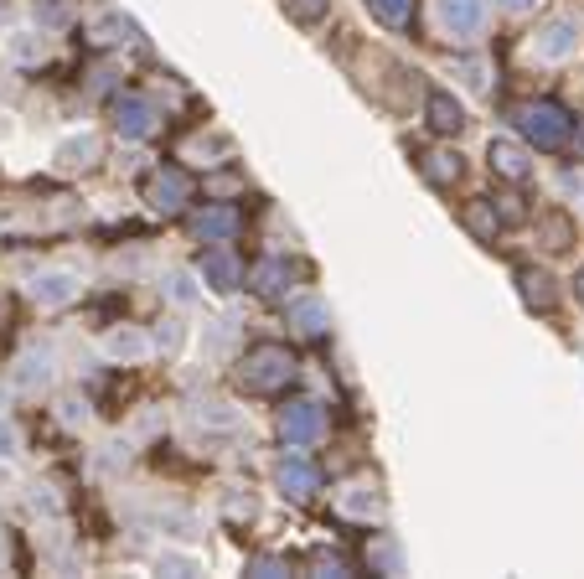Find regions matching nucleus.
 Instances as JSON below:
<instances>
[{"label": "nucleus", "instance_id": "obj_24", "mask_svg": "<svg viewBox=\"0 0 584 579\" xmlns=\"http://www.w3.org/2000/svg\"><path fill=\"white\" fill-rule=\"evenodd\" d=\"M290 11H295L300 21H316V16L326 11V0H290Z\"/></svg>", "mask_w": 584, "mask_h": 579}, {"label": "nucleus", "instance_id": "obj_4", "mask_svg": "<svg viewBox=\"0 0 584 579\" xmlns=\"http://www.w3.org/2000/svg\"><path fill=\"white\" fill-rule=\"evenodd\" d=\"M579 47V26L564 16V21H548L543 32L533 37V52L543 57V63H564V57Z\"/></svg>", "mask_w": 584, "mask_h": 579}, {"label": "nucleus", "instance_id": "obj_7", "mask_svg": "<svg viewBox=\"0 0 584 579\" xmlns=\"http://www.w3.org/2000/svg\"><path fill=\"white\" fill-rule=\"evenodd\" d=\"M280 486H285V497H311L316 492V466L300 461V455H285L280 461Z\"/></svg>", "mask_w": 584, "mask_h": 579}, {"label": "nucleus", "instance_id": "obj_10", "mask_svg": "<svg viewBox=\"0 0 584 579\" xmlns=\"http://www.w3.org/2000/svg\"><path fill=\"white\" fill-rule=\"evenodd\" d=\"M202 280H207L212 290H233V285H238V259H233L228 249H212V254L202 259Z\"/></svg>", "mask_w": 584, "mask_h": 579}, {"label": "nucleus", "instance_id": "obj_17", "mask_svg": "<svg viewBox=\"0 0 584 579\" xmlns=\"http://www.w3.org/2000/svg\"><path fill=\"white\" fill-rule=\"evenodd\" d=\"M342 512H352V517H373V512H378V492H373L367 481L347 486V492H342Z\"/></svg>", "mask_w": 584, "mask_h": 579}, {"label": "nucleus", "instance_id": "obj_9", "mask_svg": "<svg viewBox=\"0 0 584 579\" xmlns=\"http://www.w3.org/2000/svg\"><path fill=\"white\" fill-rule=\"evenodd\" d=\"M150 130H156V114H150V104H145V99H125V104H119V135L145 140Z\"/></svg>", "mask_w": 584, "mask_h": 579}, {"label": "nucleus", "instance_id": "obj_6", "mask_svg": "<svg viewBox=\"0 0 584 579\" xmlns=\"http://www.w3.org/2000/svg\"><path fill=\"white\" fill-rule=\"evenodd\" d=\"M150 202H156L161 212H176L181 202H187V176L181 171H156L150 176Z\"/></svg>", "mask_w": 584, "mask_h": 579}, {"label": "nucleus", "instance_id": "obj_28", "mask_svg": "<svg viewBox=\"0 0 584 579\" xmlns=\"http://www.w3.org/2000/svg\"><path fill=\"white\" fill-rule=\"evenodd\" d=\"M466 223H471V228H476V233H481V238H486V233H491V218H486V212H481V207H476V212H471V218H466Z\"/></svg>", "mask_w": 584, "mask_h": 579}, {"label": "nucleus", "instance_id": "obj_31", "mask_svg": "<svg viewBox=\"0 0 584 579\" xmlns=\"http://www.w3.org/2000/svg\"><path fill=\"white\" fill-rule=\"evenodd\" d=\"M0 564H6V543H0Z\"/></svg>", "mask_w": 584, "mask_h": 579}, {"label": "nucleus", "instance_id": "obj_26", "mask_svg": "<svg viewBox=\"0 0 584 579\" xmlns=\"http://www.w3.org/2000/svg\"><path fill=\"white\" fill-rule=\"evenodd\" d=\"M16 450V430H11V419H0V455H11Z\"/></svg>", "mask_w": 584, "mask_h": 579}, {"label": "nucleus", "instance_id": "obj_18", "mask_svg": "<svg viewBox=\"0 0 584 579\" xmlns=\"http://www.w3.org/2000/svg\"><path fill=\"white\" fill-rule=\"evenodd\" d=\"M285 285H290V269H285L280 259H269V264L254 269V290H259V295H280Z\"/></svg>", "mask_w": 584, "mask_h": 579}, {"label": "nucleus", "instance_id": "obj_29", "mask_svg": "<svg viewBox=\"0 0 584 579\" xmlns=\"http://www.w3.org/2000/svg\"><path fill=\"white\" fill-rule=\"evenodd\" d=\"M502 6H512V11H522V6H533V0H502Z\"/></svg>", "mask_w": 584, "mask_h": 579}, {"label": "nucleus", "instance_id": "obj_25", "mask_svg": "<svg viewBox=\"0 0 584 579\" xmlns=\"http://www.w3.org/2000/svg\"><path fill=\"white\" fill-rule=\"evenodd\" d=\"M197 419H202V424H233V414H223V404H202Z\"/></svg>", "mask_w": 584, "mask_h": 579}, {"label": "nucleus", "instance_id": "obj_32", "mask_svg": "<svg viewBox=\"0 0 584 579\" xmlns=\"http://www.w3.org/2000/svg\"><path fill=\"white\" fill-rule=\"evenodd\" d=\"M579 150H584V135H579Z\"/></svg>", "mask_w": 584, "mask_h": 579}, {"label": "nucleus", "instance_id": "obj_11", "mask_svg": "<svg viewBox=\"0 0 584 579\" xmlns=\"http://www.w3.org/2000/svg\"><path fill=\"white\" fill-rule=\"evenodd\" d=\"M491 166H497L507 181H522L528 176V150L512 145V140H491Z\"/></svg>", "mask_w": 584, "mask_h": 579}, {"label": "nucleus", "instance_id": "obj_20", "mask_svg": "<svg viewBox=\"0 0 584 579\" xmlns=\"http://www.w3.org/2000/svg\"><path fill=\"white\" fill-rule=\"evenodd\" d=\"M424 176H429V181H450V176H460V156H445V150L424 156Z\"/></svg>", "mask_w": 584, "mask_h": 579}, {"label": "nucleus", "instance_id": "obj_2", "mask_svg": "<svg viewBox=\"0 0 584 579\" xmlns=\"http://www.w3.org/2000/svg\"><path fill=\"white\" fill-rule=\"evenodd\" d=\"M517 125H522V135H528L538 150H559L569 140V114L559 104H528L517 114Z\"/></svg>", "mask_w": 584, "mask_h": 579}, {"label": "nucleus", "instance_id": "obj_23", "mask_svg": "<svg viewBox=\"0 0 584 579\" xmlns=\"http://www.w3.org/2000/svg\"><path fill=\"white\" fill-rule=\"evenodd\" d=\"M166 295L176 300V306H192V300H197V290H192L187 274H171V280H166Z\"/></svg>", "mask_w": 584, "mask_h": 579}, {"label": "nucleus", "instance_id": "obj_22", "mask_svg": "<svg viewBox=\"0 0 584 579\" xmlns=\"http://www.w3.org/2000/svg\"><path fill=\"white\" fill-rule=\"evenodd\" d=\"M373 11L383 16V21H409V11H414V0H373Z\"/></svg>", "mask_w": 584, "mask_h": 579}, {"label": "nucleus", "instance_id": "obj_8", "mask_svg": "<svg viewBox=\"0 0 584 579\" xmlns=\"http://www.w3.org/2000/svg\"><path fill=\"white\" fill-rule=\"evenodd\" d=\"M290 326H295V331H305V337H321V331H326V306H321L316 295L290 300Z\"/></svg>", "mask_w": 584, "mask_h": 579}, {"label": "nucleus", "instance_id": "obj_12", "mask_svg": "<svg viewBox=\"0 0 584 579\" xmlns=\"http://www.w3.org/2000/svg\"><path fill=\"white\" fill-rule=\"evenodd\" d=\"M429 125H435L440 135H455L460 125H466V109H460L450 94H429Z\"/></svg>", "mask_w": 584, "mask_h": 579}, {"label": "nucleus", "instance_id": "obj_30", "mask_svg": "<svg viewBox=\"0 0 584 579\" xmlns=\"http://www.w3.org/2000/svg\"><path fill=\"white\" fill-rule=\"evenodd\" d=\"M574 285H579V300H584V269H579V280H574Z\"/></svg>", "mask_w": 584, "mask_h": 579}, {"label": "nucleus", "instance_id": "obj_5", "mask_svg": "<svg viewBox=\"0 0 584 579\" xmlns=\"http://www.w3.org/2000/svg\"><path fill=\"white\" fill-rule=\"evenodd\" d=\"M440 11H445V26L455 37H476L486 26V6H481V0H445Z\"/></svg>", "mask_w": 584, "mask_h": 579}, {"label": "nucleus", "instance_id": "obj_14", "mask_svg": "<svg viewBox=\"0 0 584 579\" xmlns=\"http://www.w3.org/2000/svg\"><path fill=\"white\" fill-rule=\"evenodd\" d=\"M32 295L42 300V306H68V300L78 295V285H73V274H42V280L32 285Z\"/></svg>", "mask_w": 584, "mask_h": 579}, {"label": "nucleus", "instance_id": "obj_27", "mask_svg": "<svg viewBox=\"0 0 584 579\" xmlns=\"http://www.w3.org/2000/svg\"><path fill=\"white\" fill-rule=\"evenodd\" d=\"M378 564H383L388 574H398V548H393V543H383V548H378Z\"/></svg>", "mask_w": 584, "mask_h": 579}, {"label": "nucleus", "instance_id": "obj_16", "mask_svg": "<svg viewBox=\"0 0 584 579\" xmlns=\"http://www.w3.org/2000/svg\"><path fill=\"white\" fill-rule=\"evenodd\" d=\"M16 368H21V373H16V383H21V388H42V383L52 378V357H47V352H26V357L16 362Z\"/></svg>", "mask_w": 584, "mask_h": 579}, {"label": "nucleus", "instance_id": "obj_1", "mask_svg": "<svg viewBox=\"0 0 584 579\" xmlns=\"http://www.w3.org/2000/svg\"><path fill=\"white\" fill-rule=\"evenodd\" d=\"M238 378H243V388H249V393H280L295 378V357L285 347L264 342V347H254L249 357H243V373Z\"/></svg>", "mask_w": 584, "mask_h": 579}, {"label": "nucleus", "instance_id": "obj_3", "mask_svg": "<svg viewBox=\"0 0 584 579\" xmlns=\"http://www.w3.org/2000/svg\"><path fill=\"white\" fill-rule=\"evenodd\" d=\"M321 430H326L321 404H290V409L280 414V435H285L290 445H311V440H321Z\"/></svg>", "mask_w": 584, "mask_h": 579}, {"label": "nucleus", "instance_id": "obj_21", "mask_svg": "<svg viewBox=\"0 0 584 579\" xmlns=\"http://www.w3.org/2000/svg\"><path fill=\"white\" fill-rule=\"evenodd\" d=\"M145 337H140V331H114V337H109V352L114 357H145Z\"/></svg>", "mask_w": 584, "mask_h": 579}, {"label": "nucleus", "instance_id": "obj_15", "mask_svg": "<svg viewBox=\"0 0 584 579\" xmlns=\"http://www.w3.org/2000/svg\"><path fill=\"white\" fill-rule=\"evenodd\" d=\"M517 285H522V300H528V306H538V311L553 306V280H548V274L522 269V274H517Z\"/></svg>", "mask_w": 584, "mask_h": 579}, {"label": "nucleus", "instance_id": "obj_19", "mask_svg": "<svg viewBox=\"0 0 584 579\" xmlns=\"http://www.w3.org/2000/svg\"><path fill=\"white\" fill-rule=\"evenodd\" d=\"M94 156H99V140H94V135H83V140H68V145H63V166H88Z\"/></svg>", "mask_w": 584, "mask_h": 579}, {"label": "nucleus", "instance_id": "obj_13", "mask_svg": "<svg viewBox=\"0 0 584 579\" xmlns=\"http://www.w3.org/2000/svg\"><path fill=\"white\" fill-rule=\"evenodd\" d=\"M233 228H238V212H233V207H207L202 218H197V233H202L207 243L233 238Z\"/></svg>", "mask_w": 584, "mask_h": 579}]
</instances>
